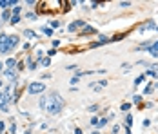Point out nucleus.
<instances>
[{
    "instance_id": "obj_3",
    "label": "nucleus",
    "mask_w": 158,
    "mask_h": 134,
    "mask_svg": "<svg viewBox=\"0 0 158 134\" xmlns=\"http://www.w3.org/2000/svg\"><path fill=\"white\" fill-rule=\"evenodd\" d=\"M44 83H40V82H33L31 85L27 87V91H29V94H38V92H44Z\"/></svg>"
},
{
    "instance_id": "obj_8",
    "label": "nucleus",
    "mask_w": 158,
    "mask_h": 134,
    "mask_svg": "<svg viewBox=\"0 0 158 134\" xmlns=\"http://www.w3.org/2000/svg\"><path fill=\"white\" fill-rule=\"evenodd\" d=\"M149 51H151L153 56H158V42H156V44H153L151 47H149Z\"/></svg>"
},
{
    "instance_id": "obj_5",
    "label": "nucleus",
    "mask_w": 158,
    "mask_h": 134,
    "mask_svg": "<svg viewBox=\"0 0 158 134\" xmlns=\"http://www.w3.org/2000/svg\"><path fill=\"white\" fill-rule=\"evenodd\" d=\"M17 76H18V71L15 69V67H9V69L6 71V78H7V80L15 82V80H17Z\"/></svg>"
},
{
    "instance_id": "obj_12",
    "label": "nucleus",
    "mask_w": 158,
    "mask_h": 134,
    "mask_svg": "<svg viewBox=\"0 0 158 134\" xmlns=\"http://www.w3.org/2000/svg\"><path fill=\"white\" fill-rule=\"evenodd\" d=\"M7 67H15V58H9L7 60V64H6Z\"/></svg>"
},
{
    "instance_id": "obj_30",
    "label": "nucleus",
    "mask_w": 158,
    "mask_h": 134,
    "mask_svg": "<svg viewBox=\"0 0 158 134\" xmlns=\"http://www.w3.org/2000/svg\"><path fill=\"white\" fill-rule=\"evenodd\" d=\"M93 134H98V132H93Z\"/></svg>"
},
{
    "instance_id": "obj_17",
    "label": "nucleus",
    "mask_w": 158,
    "mask_h": 134,
    "mask_svg": "<svg viewBox=\"0 0 158 134\" xmlns=\"http://www.w3.org/2000/svg\"><path fill=\"white\" fill-rule=\"evenodd\" d=\"M20 22V17H11V24H18Z\"/></svg>"
},
{
    "instance_id": "obj_6",
    "label": "nucleus",
    "mask_w": 158,
    "mask_h": 134,
    "mask_svg": "<svg viewBox=\"0 0 158 134\" xmlns=\"http://www.w3.org/2000/svg\"><path fill=\"white\" fill-rule=\"evenodd\" d=\"M84 26H86V22H80V20H78V22H73L71 26H69V31H76V29L84 27Z\"/></svg>"
},
{
    "instance_id": "obj_9",
    "label": "nucleus",
    "mask_w": 158,
    "mask_h": 134,
    "mask_svg": "<svg viewBox=\"0 0 158 134\" xmlns=\"http://www.w3.org/2000/svg\"><path fill=\"white\" fill-rule=\"evenodd\" d=\"M154 27H156V26H154V22H147L145 26H142V27H140V31H145V29H154Z\"/></svg>"
},
{
    "instance_id": "obj_13",
    "label": "nucleus",
    "mask_w": 158,
    "mask_h": 134,
    "mask_svg": "<svg viewBox=\"0 0 158 134\" xmlns=\"http://www.w3.org/2000/svg\"><path fill=\"white\" fill-rule=\"evenodd\" d=\"M18 13H20V7L15 6V7H13V17H18Z\"/></svg>"
},
{
    "instance_id": "obj_24",
    "label": "nucleus",
    "mask_w": 158,
    "mask_h": 134,
    "mask_svg": "<svg viewBox=\"0 0 158 134\" xmlns=\"http://www.w3.org/2000/svg\"><path fill=\"white\" fill-rule=\"evenodd\" d=\"M2 20H9V13H7V11L2 15Z\"/></svg>"
},
{
    "instance_id": "obj_19",
    "label": "nucleus",
    "mask_w": 158,
    "mask_h": 134,
    "mask_svg": "<svg viewBox=\"0 0 158 134\" xmlns=\"http://www.w3.org/2000/svg\"><path fill=\"white\" fill-rule=\"evenodd\" d=\"M49 64H51L49 58H44V60H42V65H49Z\"/></svg>"
},
{
    "instance_id": "obj_7",
    "label": "nucleus",
    "mask_w": 158,
    "mask_h": 134,
    "mask_svg": "<svg viewBox=\"0 0 158 134\" xmlns=\"http://www.w3.org/2000/svg\"><path fill=\"white\" fill-rule=\"evenodd\" d=\"M9 6H17L15 0H0V7H9Z\"/></svg>"
},
{
    "instance_id": "obj_29",
    "label": "nucleus",
    "mask_w": 158,
    "mask_h": 134,
    "mask_svg": "<svg viewBox=\"0 0 158 134\" xmlns=\"http://www.w3.org/2000/svg\"><path fill=\"white\" fill-rule=\"evenodd\" d=\"M0 69H2V64H0Z\"/></svg>"
},
{
    "instance_id": "obj_15",
    "label": "nucleus",
    "mask_w": 158,
    "mask_h": 134,
    "mask_svg": "<svg viewBox=\"0 0 158 134\" xmlns=\"http://www.w3.org/2000/svg\"><path fill=\"white\" fill-rule=\"evenodd\" d=\"M87 33H95V29H93V27H86V29H84V33H82V35H87Z\"/></svg>"
},
{
    "instance_id": "obj_27",
    "label": "nucleus",
    "mask_w": 158,
    "mask_h": 134,
    "mask_svg": "<svg viewBox=\"0 0 158 134\" xmlns=\"http://www.w3.org/2000/svg\"><path fill=\"white\" fill-rule=\"evenodd\" d=\"M74 134H82V130H80V129H76V130H74Z\"/></svg>"
},
{
    "instance_id": "obj_4",
    "label": "nucleus",
    "mask_w": 158,
    "mask_h": 134,
    "mask_svg": "<svg viewBox=\"0 0 158 134\" xmlns=\"http://www.w3.org/2000/svg\"><path fill=\"white\" fill-rule=\"evenodd\" d=\"M9 94L11 92H6V94H2L0 92V109H2V111H9V109H7V103H9Z\"/></svg>"
},
{
    "instance_id": "obj_20",
    "label": "nucleus",
    "mask_w": 158,
    "mask_h": 134,
    "mask_svg": "<svg viewBox=\"0 0 158 134\" xmlns=\"http://www.w3.org/2000/svg\"><path fill=\"white\" fill-rule=\"evenodd\" d=\"M142 80H144V76H138L136 80H134V85H138V83H142Z\"/></svg>"
},
{
    "instance_id": "obj_14",
    "label": "nucleus",
    "mask_w": 158,
    "mask_h": 134,
    "mask_svg": "<svg viewBox=\"0 0 158 134\" xmlns=\"http://www.w3.org/2000/svg\"><path fill=\"white\" fill-rule=\"evenodd\" d=\"M125 121H127V123H125L127 127H131V125H133V116H127V120H125Z\"/></svg>"
},
{
    "instance_id": "obj_21",
    "label": "nucleus",
    "mask_w": 158,
    "mask_h": 134,
    "mask_svg": "<svg viewBox=\"0 0 158 134\" xmlns=\"http://www.w3.org/2000/svg\"><path fill=\"white\" fill-rule=\"evenodd\" d=\"M129 109H131L129 103H124V105H122V111H129Z\"/></svg>"
},
{
    "instance_id": "obj_26",
    "label": "nucleus",
    "mask_w": 158,
    "mask_h": 134,
    "mask_svg": "<svg viewBox=\"0 0 158 134\" xmlns=\"http://www.w3.org/2000/svg\"><path fill=\"white\" fill-rule=\"evenodd\" d=\"M4 129H6V125H4V121H0V132H2Z\"/></svg>"
},
{
    "instance_id": "obj_22",
    "label": "nucleus",
    "mask_w": 158,
    "mask_h": 134,
    "mask_svg": "<svg viewBox=\"0 0 158 134\" xmlns=\"http://www.w3.org/2000/svg\"><path fill=\"white\" fill-rule=\"evenodd\" d=\"M42 31H44V33H46V35H47V36H51V33H53V31H51V29H49V27H46V29H42Z\"/></svg>"
},
{
    "instance_id": "obj_25",
    "label": "nucleus",
    "mask_w": 158,
    "mask_h": 134,
    "mask_svg": "<svg viewBox=\"0 0 158 134\" xmlns=\"http://www.w3.org/2000/svg\"><path fill=\"white\" fill-rule=\"evenodd\" d=\"M51 27H60V22H51Z\"/></svg>"
},
{
    "instance_id": "obj_31",
    "label": "nucleus",
    "mask_w": 158,
    "mask_h": 134,
    "mask_svg": "<svg viewBox=\"0 0 158 134\" xmlns=\"http://www.w3.org/2000/svg\"><path fill=\"white\" fill-rule=\"evenodd\" d=\"M26 134H29V132H26Z\"/></svg>"
},
{
    "instance_id": "obj_1",
    "label": "nucleus",
    "mask_w": 158,
    "mask_h": 134,
    "mask_svg": "<svg viewBox=\"0 0 158 134\" xmlns=\"http://www.w3.org/2000/svg\"><path fill=\"white\" fill-rule=\"evenodd\" d=\"M40 107L46 109L49 114H56L62 111L64 107V100L58 96V94H47V96H42L40 98Z\"/></svg>"
},
{
    "instance_id": "obj_11",
    "label": "nucleus",
    "mask_w": 158,
    "mask_h": 134,
    "mask_svg": "<svg viewBox=\"0 0 158 134\" xmlns=\"http://www.w3.org/2000/svg\"><path fill=\"white\" fill-rule=\"evenodd\" d=\"M105 123H107V118H102V120H98V123H96V127H104Z\"/></svg>"
},
{
    "instance_id": "obj_28",
    "label": "nucleus",
    "mask_w": 158,
    "mask_h": 134,
    "mask_svg": "<svg viewBox=\"0 0 158 134\" xmlns=\"http://www.w3.org/2000/svg\"><path fill=\"white\" fill-rule=\"evenodd\" d=\"M0 85H2V80H0Z\"/></svg>"
},
{
    "instance_id": "obj_18",
    "label": "nucleus",
    "mask_w": 158,
    "mask_h": 134,
    "mask_svg": "<svg viewBox=\"0 0 158 134\" xmlns=\"http://www.w3.org/2000/svg\"><path fill=\"white\" fill-rule=\"evenodd\" d=\"M27 18H29V20H35L36 15H35V13H27Z\"/></svg>"
},
{
    "instance_id": "obj_2",
    "label": "nucleus",
    "mask_w": 158,
    "mask_h": 134,
    "mask_svg": "<svg viewBox=\"0 0 158 134\" xmlns=\"http://www.w3.org/2000/svg\"><path fill=\"white\" fill-rule=\"evenodd\" d=\"M18 45V36H9V35H0V53H11L13 47Z\"/></svg>"
},
{
    "instance_id": "obj_10",
    "label": "nucleus",
    "mask_w": 158,
    "mask_h": 134,
    "mask_svg": "<svg viewBox=\"0 0 158 134\" xmlns=\"http://www.w3.org/2000/svg\"><path fill=\"white\" fill-rule=\"evenodd\" d=\"M24 35H26L27 38H36V35H35V31H29V29L26 31V33H24Z\"/></svg>"
},
{
    "instance_id": "obj_23",
    "label": "nucleus",
    "mask_w": 158,
    "mask_h": 134,
    "mask_svg": "<svg viewBox=\"0 0 158 134\" xmlns=\"http://www.w3.org/2000/svg\"><path fill=\"white\" fill-rule=\"evenodd\" d=\"M107 40H109L107 36H100V38H98V42H100V44H102V42H107Z\"/></svg>"
},
{
    "instance_id": "obj_16",
    "label": "nucleus",
    "mask_w": 158,
    "mask_h": 134,
    "mask_svg": "<svg viewBox=\"0 0 158 134\" xmlns=\"http://www.w3.org/2000/svg\"><path fill=\"white\" fill-rule=\"evenodd\" d=\"M96 111H98V105H91L89 107V112H96Z\"/></svg>"
}]
</instances>
